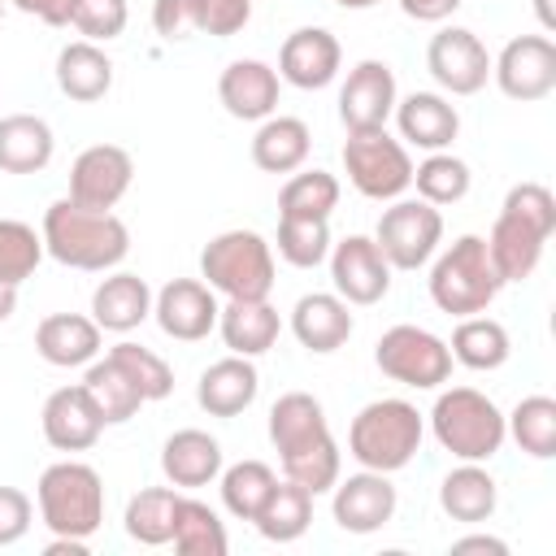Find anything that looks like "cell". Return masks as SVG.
Listing matches in <instances>:
<instances>
[{"label":"cell","mask_w":556,"mask_h":556,"mask_svg":"<svg viewBox=\"0 0 556 556\" xmlns=\"http://www.w3.org/2000/svg\"><path fill=\"white\" fill-rule=\"evenodd\" d=\"M269 443L282 460V478L300 482L304 491L321 495L339 482V443L330 434L326 408L321 400H313L308 391H287L274 400L269 408Z\"/></svg>","instance_id":"obj_1"},{"label":"cell","mask_w":556,"mask_h":556,"mask_svg":"<svg viewBox=\"0 0 556 556\" xmlns=\"http://www.w3.org/2000/svg\"><path fill=\"white\" fill-rule=\"evenodd\" d=\"M43 252L70 269L104 274L126 261L130 230L113 208H87L78 200H52L43 213Z\"/></svg>","instance_id":"obj_2"},{"label":"cell","mask_w":556,"mask_h":556,"mask_svg":"<svg viewBox=\"0 0 556 556\" xmlns=\"http://www.w3.org/2000/svg\"><path fill=\"white\" fill-rule=\"evenodd\" d=\"M556 230V200L543 182H517L504 195V208L486 235V256L495 265V274L504 282H526L539 261L543 248Z\"/></svg>","instance_id":"obj_3"},{"label":"cell","mask_w":556,"mask_h":556,"mask_svg":"<svg viewBox=\"0 0 556 556\" xmlns=\"http://www.w3.org/2000/svg\"><path fill=\"white\" fill-rule=\"evenodd\" d=\"M426 421L408 400H374L348 426V456L361 469L395 473L421 452Z\"/></svg>","instance_id":"obj_4"},{"label":"cell","mask_w":556,"mask_h":556,"mask_svg":"<svg viewBox=\"0 0 556 556\" xmlns=\"http://www.w3.org/2000/svg\"><path fill=\"white\" fill-rule=\"evenodd\" d=\"M500 287H504V278L495 274L482 235H460V239H452V243L434 256V265H430V300H434V308L447 313V317L486 313L491 300L500 295Z\"/></svg>","instance_id":"obj_5"},{"label":"cell","mask_w":556,"mask_h":556,"mask_svg":"<svg viewBox=\"0 0 556 556\" xmlns=\"http://www.w3.org/2000/svg\"><path fill=\"white\" fill-rule=\"evenodd\" d=\"M430 430H434L439 447L452 452L456 460H491L508 439L500 404L473 387L439 391V400L430 408Z\"/></svg>","instance_id":"obj_6"},{"label":"cell","mask_w":556,"mask_h":556,"mask_svg":"<svg viewBox=\"0 0 556 556\" xmlns=\"http://www.w3.org/2000/svg\"><path fill=\"white\" fill-rule=\"evenodd\" d=\"M39 517L61 539H91L104 521V482L83 460H56L35 482Z\"/></svg>","instance_id":"obj_7"},{"label":"cell","mask_w":556,"mask_h":556,"mask_svg":"<svg viewBox=\"0 0 556 556\" xmlns=\"http://www.w3.org/2000/svg\"><path fill=\"white\" fill-rule=\"evenodd\" d=\"M200 278L226 300H269L274 248L256 230H222L200 252Z\"/></svg>","instance_id":"obj_8"},{"label":"cell","mask_w":556,"mask_h":556,"mask_svg":"<svg viewBox=\"0 0 556 556\" xmlns=\"http://www.w3.org/2000/svg\"><path fill=\"white\" fill-rule=\"evenodd\" d=\"M343 169H348V182L365 200H400L413 187V156L400 139L387 135V126L348 130Z\"/></svg>","instance_id":"obj_9"},{"label":"cell","mask_w":556,"mask_h":556,"mask_svg":"<svg viewBox=\"0 0 556 556\" xmlns=\"http://www.w3.org/2000/svg\"><path fill=\"white\" fill-rule=\"evenodd\" d=\"M374 361L378 369L391 378V382H404V387H417V391H434L439 382L452 378V352L447 343L426 330V326H391L378 348H374Z\"/></svg>","instance_id":"obj_10"},{"label":"cell","mask_w":556,"mask_h":556,"mask_svg":"<svg viewBox=\"0 0 556 556\" xmlns=\"http://www.w3.org/2000/svg\"><path fill=\"white\" fill-rule=\"evenodd\" d=\"M374 243L391 269H421L443 243V213L434 204H426L421 195L391 200V208H382V217H378Z\"/></svg>","instance_id":"obj_11"},{"label":"cell","mask_w":556,"mask_h":556,"mask_svg":"<svg viewBox=\"0 0 556 556\" xmlns=\"http://www.w3.org/2000/svg\"><path fill=\"white\" fill-rule=\"evenodd\" d=\"M491 78L508 100L534 104L556 87V43L547 35H517L491 61Z\"/></svg>","instance_id":"obj_12"},{"label":"cell","mask_w":556,"mask_h":556,"mask_svg":"<svg viewBox=\"0 0 556 556\" xmlns=\"http://www.w3.org/2000/svg\"><path fill=\"white\" fill-rule=\"evenodd\" d=\"M426 70H430V78H434L443 91H452V96H473V91H482L486 78H491V52H486V43H482L473 30L447 26V30H439V35L430 39V48H426Z\"/></svg>","instance_id":"obj_13"},{"label":"cell","mask_w":556,"mask_h":556,"mask_svg":"<svg viewBox=\"0 0 556 556\" xmlns=\"http://www.w3.org/2000/svg\"><path fill=\"white\" fill-rule=\"evenodd\" d=\"M326 261H330L334 295H343L348 304H378L391 291V265L369 235H348L330 243Z\"/></svg>","instance_id":"obj_14"},{"label":"cell","mask_w":556,"mask_h":556,"mask_svg":"<svg viewBox=\"0 0 556 556\" xmlns=\"http://www.w3.org/2000/svg\"><path fill=\"white\" fill-rule=\"evenodd\" d=\"M135 178V161L117 143H91L70 165V200L87 208H113Z\"/></svg>","instance_id":"obj_15"},{"label":"cell","mask_w":556,"mask_h":556,"mask_svg":"<svg viewBox=\"0 0 556 556\" xmlns=\"http://www.w3.org/2000/svg\"><path fill=\"white\" fill-rule=\"evenodd\" d=\"M217 313H222V304H217V295H213V287H208L204 278H169V282L152 295V317H156V326H161L169 339H178V343L204 339V334L217 326Z\"/></svg>","instance_id":"obj_16"},{"label":"cell","mask_w":556,"mask_h":556,"mask_svg":"<svg viewBox=\"0 0 556 556\" xmlns=\"http://www.w3.org/2000/svg\"><path fill=\"white\" fill-rule=\"evenodd\" d=\"M330 491H334V500H330L334 526L348 530V534H374L395 517V486L378 469L348 473Z\"/></svg>","instance_id":"obj_17"},{"label":"cell","mask_w":556,"mask_h":556,"mask_svg":"<svg viewBox=\"0 0 556 556\" xmlns=\"http://www.w3.org/2000/svg\"><path fill=\"white\" fill-rule=\"evenodd\" d=\"M395 74L387 61H356L339 87V122L348 130H374L387 126V117L395 113Z\"/></svg>","instance_id":"obj_18"},{"label":"cell","mask_w":556,"mask_h":556,"mask_svg":"<svg viewBox=\"0 0 556 556\" xmlns=\"http://www.w3.org/2000/svg\"><path fill=\"white\" fill-rule=\"evenodd\" d=\"M339 65H343V48L326 26H300L278 48V78L300 91L330 87Z\"/></svg>","instance_id":"obj_19"},{"label":"cell","mask_w":556,"mask_h":556,"mask_svg":"<svg viewBox=\"0 0 556 556\" xmlns=\"http://www.w3.org/2000/svg\"><path fill=\"white\" fill-rule=\"evenodd\" d=\"M39 426H43V439L56 452H87V447H96V439L104 430V417H100L91 391L78 382V387H56L43 400Z\"/></svg>","instance_id":"obj_20"},{"label":"cell","mask_w":556,"mask_h":556,"mask_svg":"<svg viewBox=\"0 0 556 556\" xmlns=\"http://www.w3.org/2000/svg\"><path fill=\"white\" fill-rule=\"evenodd\" d=\"M217 100L239 122H265L278 109V70L256 61V56H239L222 70Z\"/></svg>","instance_id":"obj_21"},{"label":"cell","mask_w":556,"mask_h":556,"mask_svg":"<svg viewBox=\"0 0 556 556\" xmlns=\"http://www.w3.org/2000/svg\"><path fill=\"white\" fill-rule=\"evenodd\" d=\"M395 126H400V139H408L413 148L443 152L460 135V113L439 91H413V96L395 100Z\"/></svg>","instance_id":"obj_22"},{"label":"cell","mask_w":556,"mask_h":556,"mask_svg":"<svg viewBox=\"0 0 556 556\" xmlns=\"http://www.w3.org/2000/svg\"><path fill=\"white\" fill-rule=\"evenodd\" d=\"M291 334L300 339V348H308L317 356L339 352L352 339V308H348V300L334 295V291L300 295L295 308H291Z\"/></svg>","instance_id":"obj_23"},{"label":"cell","mask_w":556,"mask_h":556,"mask_svg":"<svg viewBox=\"0 0 556 556\" xmlns=\"http://www.w3.org/2000/svg\"><path fill=\"white\" fill-rule=\"evenodd\" d=\"M256 391H261V378L252 356H235V352L213 361L195 382V400L208 417H239L256 400Z\"/></svg>","instance_id":"obj_24"},{"label":"cell","mask_w":556,"mask_h":556,"mask_svg":"<svg viewBox=\"0 0 556 556\" xmlns=\"http://www.w3.org/2000/svg\"><path fill=\"white\" fill-rule=\"evenodd\" d=\"M35 352L56 369L91 365L100 356V326L83 313H48L35 326Z\"/></svg>","instance_id":"obj_25"},{"label":"cell","mask_w":556,"mask_h":556,"mask_svg":"<svg viewBox=\"0 0 556 556\" xmlns=\"http://www.w3.org/2000/svg\"><path fill=\"white\" fill-rule=\"evenodd\" d=\"M91 317H96L100 330L126 334V330H135L152 317V287L139 274L117 269V274L100 278V287L91 291Z\"/></svg>","instance_id":"obj_26"},{"label":"cell","mask_w":556,"mask_h":556,"mask_svg":"<svg viewBox=\"0 0 556 556\" xmlns=\"http://www.w3.org/2000/svg\"><path fill=\"white\" fill-rule=\"evenodd\" d=\"M161 469L178 491L208 486L222 473V443L208 430H174L161 447Z\"/></svg>","instance_id":"obj_27"},{"label":"cell","mask_w":556,"mask_h":556,"mask_svg":"<svg viewBox=\"0 0 556 556\" xmlns=\"http://www.w3.org/2000/svg\"><path fill=\"white\" fill-rule=\"evenodd\" d=\"M495 504H500V486H495V478L482 469V460H460V465L439 482V508H443L452 521H465V526L491 521Z\"/></svg>","instance_id":"obj_28"},{"label":"cell","mask_w":556,"mask_h":556,"mask_svg":"<svg viewBox=\"0 0 556 556\" xmlns=\"http://www.w3.org/2000/svg\"><path fill=\"white\" fill-rule=\"evenodd\" d=\"M217 330L235 356H261L278 343L282 321L269 300H226V308L217 313Z\"/></svg>","instance_id":"obj_29"},{"label":"cell","mask_w":556,"mask_h":556,"mask_svg":"<svg viewBox=\"0 0 556 556\" xmlns=\"http://www.w3.org/2000/svg\"><path fill=\"white\" fill-rule=\"evenodd\" d=\"M56 152L52 126L35 113H9L0 117V169L4 174H39L48 169Z\"/></svg>","instance_id":"obj_30"},{"label":"cell","mask_w":556,"mask_h":556,"mask_svg":"<svg viewBox=\"0 0 556 556\" xmlns=\"http://www.w3.org/2000/svg\"><path fill=\"white\" fill-rule=\"evenodd\" d=\"M56 87L70 100H78V104H91V100L109 96V87H113V61H109V52L100 43H91V39L65 43L56 52Z\"/></svg>","instance_id":"obj_31"},{"label":"cell","mask_w":556,"mask_h":556,"mask_svg":"<svg viewBox=\"0 0 556 556\" xmlns=\"http://www.w3.org/2000/svg\"><path fill=\"white\" fill-rule=\"evenodd\" d=\"M308 148H313V135L300 117H265L252 135V161L256 169L265 174H295L304 161H308Z\"/></svg>","instance_id":"obj_32"},{"label":"cell","mask_w":556,"mask_h":556,"mask_svg":"<svg viewBox=\"0 0 556 556\" xmlns=\"http://www.w3.org/2000/svg\"><path fill=\"white\" fill-rule=\"evenodd\" d=\"M452 361H460L465 369H478V374H491L508 361L513 343H508V330L495 321V317H460V326L452 330V343H447Z\"/></svg>","instance_id":"obj_33"},{"label":"cell","mask_w":556,"mask_h":556,"mask_svg":"<svg viewBox=\"0 0 556 556\" xmlns=\"http://www.w3.org/2000/svg\"><path fill=\"white\" fill-rule=\"evenodd\" d=\"M313 521V491H304L300 482L282 478L274 482L269 500L261 504V513L252 517V526L269 539V543H295Z\"/></svg>","instance_id":"obj_34"},{"label":"cell","mask_w":556,"mask_h":556,"mask_svg":"<svg viewBox=\"0 0 556 556\" xmlns=\"http://www.w3.org/2000/svg\"><path fill=\"white\" fill-rule=\"evenodd\" d=\"M169 543L178 556H226V547H230L222 517L204 500H191V495H178Z\"/></svg>","instance_id":"obj_35"},{"label":"cell","mask_w":556,"mask_h":556,"mask_svg":"<svg viewBox=\"0 0 556 556\" xmlns=\"http://www.w3.org/2000/svg\"><path fill=\"white\" fill-rule=\"evenodd\" d=\"M83 387L91 391V400H96L104 426H122V421H130V417L148 404V400L139 395V387L126 378V369H122L109 352H104V361H91V365H87Z\"/></svg>","instance_id":"obj_36"},{"label":"cell","mask_w":556,"mask_h":556,"mask_svg":"<svg viewBox=\"0 0 556 556\" xmlns=\"http://www.w3.org/2000/svg\"><path fill=\"white\" fill-rule=\"evenodd\" d=\"M174 508H178V486H143L126 504V534L143 547H161L174 534Z\"/></svg>","instance_id":"obj_37"},{"label":"cell","mask_w":556,"mask_h":556,"mask_svg":"<svg viewBox=\"0 0 556 556\" xmlns=\"http://www.w3.org/2000/svg\"><path fill=\"white\" fill-rule=\"evenodd\" d=\"M339 204V178L326 169H295L278 191V217H321L330 222Z\"/></svg>","instance_id":"obj_38"},{"label":"cell","mask_w":556,"mask_h":556,"mask_svg":"<svg viewBox=\"0 0 556 556\" xmlns=\"http://www.w3.org/2000/svg\"><path fill=\"white\" fill-rule=\"evenodd\" d=\"M508 434L517 439V447L534 460H552L556 456V400L552 395H526L508 417H504Z\"/></svg>","instance_id":"obj_39"},{"label":"cell","mask_w":556,"mask_h":556,"mask_svg":"<svg viewBox=\"0 0 556 556\" xmlns=\"http://www.w3.org/2000/svg\"><path fill=\"white\" fill-rule=\"evenodd\" d=\"M217 478H222V504L239 521H252L261 513V504L269 500L274 482H278V473L265 460H239V465L222 469Z\"/></svg>","instance_id":"obj_40"},{"label":"cell","mask_w":556,"mask_h":556,"mask_svg":"<svg viewBox=\"0 0 556 556\" xmlns=\"http://www.w3.org/2000/svg\"><path fill=\"white\" fill-rule=\"evenodd\" d=\"M413 182H417V195L439 208V204L465 200L473 174H469V165H465L460 156H452V152L443 148V152H430L421 165H413Z\"/></svg>","instance_id":"obj_41"},{"label":"cell","mask_w":556,"mask_h":556,"mask_svg":"<svg viewBox=\"0 0 556 556\" xmlns=\"http://www.w3.org/2000/svg\"><path fill=\"white\" fill-rule=\"evenodd\" d=\"M278 256L295 269H317L330 256V222H321V217H278Z\"/></svg>","instance_id":"obj_42"},{"label":"cell","mask_w":556,"mask_h":556,"mask_svg":"<svg viewBox=\"0 0 556 556\" xmlns=\"http://www.w3.org/2000/svg\"><path fill=\"white\" fill-rule=\"evenodd\" d=\"M43 261V235L17 217H0V282L22 287Z\"/></svg>","instance_id":"obj_43"},{"label":"cell","mask_w":556,"mask_h":556,"mask_svg":"<svg viewBox=\"0 0 556 556\" xmlns=\"http://www.w3.org/2000/svg\"><path fill=\"white\" fill-rule=\"evenodd\" d=\"M109 356L126 369V378L139 387V395H143L148 404H152V400H165V395L174 391V369H169L152 348H139V343L122 339V343L109 348Z\"/></svg>","instance_id":"obj_44"},{"label":"cell","mask_w":556,"mask_h":556,"mask_svg":"<svg viewBox=\"0 0 556 556\" xmlns=\"http://www.w3.org/2000/svg\"><path fill=\"white\" fill-rule=\"evenodd\" d=\"M130 9L126 0H70V26L91 39V43H109L126 30Z\"/></svg>","instance_id":"obj_45"},{"label":"cell","mask_w":556,"mask_h":556,"mask_svg":"<svg viewBox=\"0 0 556 556\" xmlns=\"http://www.w3.org/2000/svg\"><path fill=\"white\" fill-rule=\"evenodd\" d=\"M248 17H252V0H200V30L204 35L230 39L248 26Z\"/></svg>","instance_id":"obj_46"},{"label":"cell","mask_w":556,"mask_h":556,"mask_svg":"<svg viewBox=\"0 0 556 556\" xmlns=\"http://www.w3.org/2000/svg\"><path fill=\"white\" fill-rule=\"evenodd\" d=\"M152 26L165 39H187L200 30V0H156L152 4Z\"/></svg>","instance_id":"obj_47"},{"label":"cell","mask_w":556,"mask_h":556,"mask_svg":"<svg viewBox=\"0 0 556 556\" xmlns=\"http://www.w3.org/2000/svg\"><path fill=\"white\" fill-rule=\"evenodd\" d=\"M30 517H35L30 495L17 491V486H0V547L17 543L30 530Z\"/></svg>","instance_id":"obj_48"},{"label":"cell","mask_w":556,"mask_h":556,"mask_svg":"<svg viewBox=\"0 0 556 556\" xmlns=\"http://www.w3.org/2000/svg\"><path fill=\"white\" fill-rule=\"evenodd\" d=\"M460 4L465 0H400L404 17H413V22H447Z\"/></svg>","instance_id":"obj_49"},{"label":"cell","mask_w":556,"mask_h":556,"mask_svg":"<svg viewBox=\"0 0 556 556\" xmlns=\"http://www.w3.org/2000/svg\"><path fill=\"white\" fill-rule=\"evenodd\" d=\"M13 4L48 26H70V0H13Z\"/></svg>","instance_id":"obj_50"},{"label":"cell","mask_w":556,"mask_h":556,"mask_svg":"<svg viewBox=\"0 0 556 556\" xmlns=\"http://www.w3.org/2000/svg\"><path fill=\"white\" fill-rule=\"evenodd\" d=\"M452 552H495V556H504L508 543L504 539H491V534H465V539L452 543Z\"/></svg>","instance_id":"obj_51"},{"label":"cell","mask_w":556,"mask_h":556,"mask_svg":"<svg viewBox=\"0 0 556 556\" xmlns=\"http://www.w3.org/2000/svg\"><path fill=\"white\" fill-rule=\"evenodd\" d=\"M43 552H48V556H65V552H70V556H87V539H61V534H56Z\"/></svg>","instance_id":"obj_52"},{"label":"cell","mask_w":556,"mask_h":556,"mask_svg":"<svg viewBox=\"0 0 556 556\" xmlns=\"http://www.w3.org/2000/svg\"><path fill=\"white\" fill-rule=\"evenodd\" d=\"M17 313V287H4L0 282V321H9Z\"/></svg>","instance_id":"obj_53"},{"label":"cell","mask_w":556,"mask_h":556,"mask_svg":"<svg viewBox=\"0 0 556 556\" xmlns=\"http://www.w3.org/2000/svg\"><path fill=\"white\" fill-rule=\"evenodd\" d=\"M534 9H539L543 30H556V9H552V0H534Z\"/></svg>","instance_id":"obj_54"},{"label":"cell","mask_w":556,"mask_h":556,"mask_svg":"<svg viewBox=\"0 0 556 556\" xmlns=\"http://www.w3.org/2000/svg\"><path fill=\"white\" fill-rule=\"evenodd\" d=\"M339 9H374V4H382V0H334Z\"/></svg>","instance_id":"obj_55"},{"label":"cell","mask_w":556,"mask_h":556,"mask_svg":"<svg viewBox=\"0 0 556 556\" xmlns=\"http://www.w3.org/2000/svg\"><path fill=\"white\" fill-rule=\"evenodd\" d=\"M0 17H4V0H0Z\"/></svg>","instance_id":"obj_56"}]
</instances>
